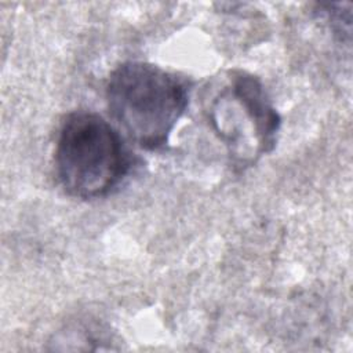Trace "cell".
Returning <instances> with one entry per match:
<instances>
[{
	"label": "cell",
	"mask_w": 353,
	"mask_h": 353,
	"mask_svg": "<svg viewBox=\"0 0 353 353\" xmlns=\"http://www.w3.org/2000/svg\"><path fill=\"white\" fill-rule=\"evenodd\" d=\"M106 102L112 117L142 149L164 146L189 95L186 84L157 65L128 61L109 76Z\"/></svg>",
	"instance_id": "obj_1"
},
{
	"label": "cell",
	"mask_w": 353,
	"mask_h": 353,
	"mask_svg": "<svg viewBox=\"0 0 353 353\" xmlns=\"http://www.w3.org/2000/svg\"><path fill=\"white\" fill-rule=\"evenodd\" d=\"M320 15L325 18L332 29L334 34L341 40L350 43L352 37V4L350 3H334L320 4Z\"/></svg>",
	"instance_id": "obj_4"
},
{
	"label": "cell",
	"mask_w": 353,
	"mask_h": 353,
	"mask_svg": "<svg viewBox=\"0 0 353 353\" xmlns=\"http://www.w3.org/2000/svg\"><path fill=\"white\" fill-rule=\"evenodd\" d=\"M208 116L239 165L255 163L276 146L281 119L261 80L248 72L230 73L229 83L211 102Z\"/></svg>",
	"instance_id": "obj_3"
},
{
	"label": "cell",
	"mask_w": 353,
	"mask_h": 353,
	"mask_svg": "<svg viewBox=\"0 0 353 353\" xmlns=\"http://www.w3.org/2000/svg\"><path fill=\"white\" fill-rule=\"evenodd\" d=\"M54 163L69 196L92 200L108 196L124 181L132 157L119 131L101 114L77 110L61 124Z\"/></svg>",
	"instance_id": "obj_2"
}]
</instances>
